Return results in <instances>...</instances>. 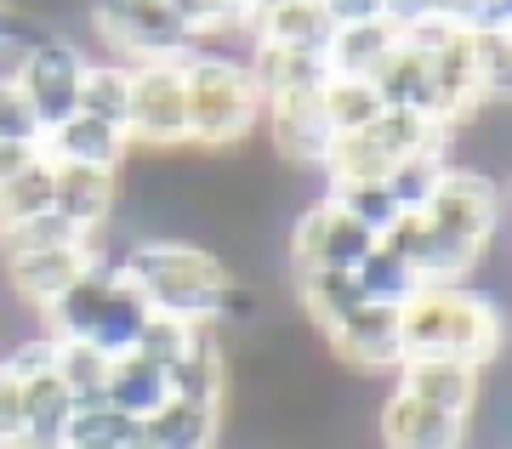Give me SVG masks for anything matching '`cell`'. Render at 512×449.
Returning a JSON list of instances; mask_svg holds the SVG:
<instances>
[{
  "label": "cell",
  "mask_w": 512,
  "mask_h": 449,
  "mask_svg": "<svg viewBox=\"0 0 512 449\" xmlns=\"http://www.w3.org/2000/svg\"><path fill=\"white\" fill-rule=\"evenodd\" d=\"M501 234V188L478 165H450L421 216H399L376 245L404 256L421 285H467Z\"/></svg>",
  "instance_id": "obj_1"
},
{
  "label": "cell",
  "mask_w": 512,
  "mask_h": 449,
  "mask_svg": "<svg viewBox=\"0 0 512 449\" xmlns=\"http://www.w3.org/2000/svg\"><path fill=\"white\" fill-rule=\"evenodd\" d=\"M120 279L148 302V313L183 324H211L217 330L228 290H234V268L217 262L200 239H165L143 234L120 251Z\"/></svg>",
  "instance_id": "obj_2"
},
{
  "label": "cell",
  "mask_w": 512,
  "mask_h": 449,
  "mask_svg": "<svg viewBox=\"0 0 512 449\" xmlns=\"http://www.w3.org/2000/svg\"><path fill=\"white\" fill-rule=\"evenodd\" d=\"M507 342V324L495 296L473 285H421L416 302L399 313V353L404 359H456V364H495Z\"/></svg>",
  "instance_id": "obj_3"
},
{
  "label": "cell",
  "mask_w": 512,
  "mask_h": 449,
  "mask_svg": "<svg viewBox=\"0 0 512 449\" xmlns=\"http://www.w3.org/2000/svg\"><path fill=\"white\" fill-rule=\"evenodd\" d=\"M188 86V148L205 154H239L262 126V97H256L245 57L228 52H188L183 57Z\"/></svg>",
  "instance_id": "obj_4"
},
{
  "label": "cell",
  "mask_w": 512,
  "mask_h": 449,
  "mask_svg": "<svg viewBox=\"0 0 512 449\" xmlns=\"http://www.w3.org/2000/svg\"><path fill=\"white\" fill-rule=\"evenodd\" d=\"M444 148V126L427 114H404V108H382L370 126L336 137L325 154V182H387V171L416 154Z\"/></svg>",
  "instance_id": "obj_5"
},
{
  "label": "cell",
  "mask_w": 512,
  "mask_h": 449,
  "mask_svg": "<svg viewBox=\"0 0 512 449\" xmlns=\"http://www.w3.org/2000/svg\"><path fill=\"white\" fill-rule=\"evenodd\" d=\"M86 23L92 35L114 52V63H183L194 52V35H188L177 12L165 0H86Z\"/></svg>",
  "instance_id": "obj_6"
},
{
  "label": "cell",
  "mask_w": 512,
  "mask_h": 449,
  "mask_svg": "<svg viewBox=\"0 0 512 449\" xmlns=\"http://www.w3.org/2000/svg\"><path fill=\"white\" fill-rule=\"evenodd\" d=\"M86 63H92V52H86L80 40H69L63 29H46L40 40H29V46L18 52L12 80H18V91L29 97L40 131H52V126H63L69 114H80V80H86Z\"/></svg>",
  "instance_id": "obj_7"
},
{
  "label": "cell",
  "mask_w": 512,
  "mask_h": 449,
  "mask_svg": "<svg viewBox=\"0 0 512 449\" xmlns=\"http://www.w3.org/2000/svg\"><path fill=\"white\" fill-rule=\"evenodd\" d=\"M126 143L131 148H148V154L188 148V86H183V63H137V69H131Z\"/></svg>",
  "instance_id": "obj_8"
},
{
  "label": "cell",
  "mask_w": 512,
  "mask_h": 449,
  "mask_svg": "<svg viewBox=\"0 0 512 449\" xmlns=\"http://www.w3.org/2000/svg\"><path fill=\"white\" fill-rule=\"evenodd\" d=\"M370 251H376V234H365L359 222H348L330 199H308L291 222V239H285V256H291L296 273H319V268L348 273Z\"/></svg>",
  "instance_id": "obj_9"
},
{
  "label": "cell",
  "mask_w": 512,
  "mask_h": 449,
  "mask_svg": "<svg viewBox=\"0 0 512 449\" xmlns=\"http://www.w3.org/2000/svg\"><path fill=\"white\" fill-rule=\"evenodd\" d=\"M325 347L336 353L342 364L353 370H399L404 353H399V307H376V302H353L342 319L325 330Z\"/></svg>",
  "instance_id": "obj_10"
},
{
  "label": "cell",
  "mask_w": 512,
  "mask_h": 449,
  "mask_svg": "<svg viewBox=\"0 0 512 449\" xmlns=\"http://www.w3.org/2000/svg\"><path fill=\"white\" fill-rule=\"evenodd\" d=\"M52 211L80 239H103L114 228V211H120V171L52 165Z\"/></svg>",
  "instance_id": "obj_11"
},
{
  "label": "cell",
  "mask_w": 512,
  "mask_h": 449,
  "mask_svg": "<svg viewBox=\"0 0 512 449\" xmlns=\"http://www.w3.org/2000/svg\"><path fill=\"white\" fill-rule=\"evenodd\" d=\"M478 387H484V370L456 364V359H404L399 370H393V393L416 398L427 410L461 415V421L478 415Z\"/></svg>",
  "instance_id": "obj_12"
},
{
  "label": "cell",
  "mask_w": 512,
  "mask_h": 449,
  "mask_svg": "<svg viewBox=\"0 0 512 449\" xmlns=\"http://www.w3.org/2000/svg\"><path fill=\"white\" fill-rule=\"evenodd\" d=\"M262 131H268V148L291 171H325V154H330V126L319 114V97H285V103H268L262 108Z\"/></svg>",
  "instance_id": "obj_13"
},
{
  "label": "cell",
  "mask_w": 512,
  "mask_h": 449,
  "mask_svg": "<svg viewBox=\"0 0 512 449\" xmlns=\"http://www.w3.org/2000/svg\"><path fill=\"white\" fill-rule=\"evenodd\" d=\"M467 432H473V421L427 410V404H416V398H404V393H387L382 410H376L382 449H467Z\"/></svg>",
  "instance_id": "obj_14"
},
{
  "label": "cell",
  "mask_w": 512,
  "mask_h": 449,
  "mask_svg": "<svg viewBox=\"0 0 512 449\" xmlns=\"http://www.w3.org/2000/svg\"><path fill=\"white\" fill-rule=\"evenodd\" d=\"M92 256H97V239L63 245V251H40V256H18V262H0V268H6V290H12L23 307H35V319H40L80 273L92 268Z\"/></svg>",
  "instance_id": "obj_15"
},
{
  "label": "cell",
  "mask_w": 512,
  "mask_h": 449,
  "mask_svg": "<svg viewBox=\"0 0 512 449\" xmlns=\"http://www.w3.org/2000/svg\"><path fill=\"white\" fill-rule=\"evenodd\" d=\"M165 387H171V398L228 410V398H234V353L222 342V330H200V342L165 370Z\"/></svg>",
  "instance_id": "obj_16"
},
{
  "label": "cell",
  "mask_w": 512,
  "mask_h": 449,
  "mask_svg": "<svg viewBox=\"0 0 512 449\" xmlns=\"http://www.w3.org/2000/svg\"><path fill=\"white\" fill-rule=\"evenodd\" d=\"M40 154L52 165H92V171H126L131 143L126 131L103 126V120H86V114H69L63 126H52L40 137Z\"/></svg>",
  "instance_id": "obj_17"
},
{
  "label": "cell",
  "mask_w": 512,
  "mask_h": 449,
  "mask_svg": "<svg viewBox=\"0 0 512 449\" xmlns=\"http://www.w3.org/2000/svg\"><path fill=\"white\" fill-rule=\"evenodd\" d=\"M137 427H143V449H217L222 432H228V410L165 398L160 410L143 415Z\"/></svg>",
  "instance_id": "obj_18"
},
{
  "label": "cell",
  "mask_w": 512,
  "mask_h": 449,
  "mask_svg": "<svg viewBox=\"0 0 512 449\" xmlns=\"http://www.w3.org/2000/svg\"><path fill=\"white\" fill-rule=\"evenodd\" d=\"M393 46H399V29H393L387 18L330 29V40H325V74H330V80H376V69L393 57Z\"/></svg>",
  "instance_id": "obj_19"
},
{
  "label": "cell",
  "mask_w": 512,
  "mask_h": 449,
  "mask_svg": "<svg viewBox=\"0 0 512 449\" xmlns=\"http://www.w3.org/2000/svg\"><path fill=\"white\" fill-rule=\"evenodd\" d=\"M325 40H330V18L319 12V0H279V6H268V12L251 18V46L325 57Z\"/></svg>",
  "instance_id": "obj_20"
},
{
  "label": "cell",
  "mask_w": 512,
  "mask_h": 449,
  "mask_svg": "<svg viewBox=\"0 0 512 449\" xmlns=\"http://www.w3.org/2000/svg\"><path fill=\"white\" fill-rule=\"evenodd\" d=\"M18 398H23L18 449H63V427H69V415H74V398H69V387L57 381V370L18 381Z\"/></svg>",
  "instance_id": "obj_21"
},
{
  "label": "cell",
  "mask_w": 512,
  "mask_h": 449,
  "mask_svg": "<svg viewBox=\"0 0 512 449\" xmlns=\"http://www.w3.org/2000/svg\"><path fill=\"white\" fill-rule=\"evenodd\" d=\"M370 86H376L382 108H404V114H427L433 120V69H427V52H416V46L399 40Z\"/></svg>",
  "instance_id": "obj_22"
},
{
  "label": "cell",
  "mask_w": 512,
  "mask_h": 449,
  "mask_svg": "<svg viewBox=\"0 0 512 449\" xmlns=\"http://www.w3.org/2000/svg\"><path fill=\"white\" fill-rule=\"evenodd\" d=\"M171 398V387H165V370L160 364L137 359V353H126V359L109 364V387H103V404L120 415H131V421H143V415H154Z\"/></svg>",
  "instance_id": "obj_23"
},
{
  "label": "cell",
  "mask_w": 512,
  "mask_h": 449,
  "mask_svg": "<svg viewBox=\"0 0 512 449\" xmlns=\"http://www.w3.org/2000/svg\"><path fill=\"white\" fill-rule=\"evenodd\" d=\"M348 279H353V296L359 302H376V307H410L416 302V290H421V279H416V268L404 262V256H393L387 245H376V251L359 262V268H348Z\"/></svg>",
  "instance_id": "obj_24"
},
{
  "label": "cell",
  "mask_w": 512,
  "mask_h": 449,
  "mask_svg": "<svg viewBox=\"0 0 512 449\" xmlns=\"http://www.w3.org/2000/svg\"><path fill=\"white\" fill-rule=\"evenodd\" d=\"M143 324H148V302L126 285V279H120V285H114V296L103 302V313H97L86 347H97L103 359H126L131 347H137V336H143Z\"/></svg>",
  "instance_id": "obj_25"
},
{
  "label": "cell",
  "mask_w": 512,
  "mask_h": 449,
  "mask_svg": "<svg viewBox=\"0 0 512 449\" xmlns=\"http://www.w3.org/2000/svg\"><path fill=\"white\" fill-rule=\"evenodd\" d=\"M63 449H143V427L109 404H80L63 427Z\"/></svg>",
  "instance_id": "obj_26"
},
{
  "label": "cell",
  "mask_w": 512,
  "mask_h": 449,
  "mask_svg": "<svg viewBox=\"0 0 512 449\" xmlns=\"http://www.w3.org/2000/svg\"><path fill=\"white\" fill-rule=\"evenodd\" d=\"M126 108H131V69L126 63H86V80H80V114L86 120H103V126L126 131Z\"/></svg>",
  "instance_id": "obj_27"
},
{
  "label": "cell",
  "mask_w": 512,
  "mask_h": 449,
  "mask_svg": "<svg viewBox=\"0 0 512 449\" xmlns=\"http://www.w3.org/2000/svg\"><path fill=\"white\" fill-rule=\"evenodd\" d=\"M444 171H450V154H444V148H433V154H416V160L393 165L382 188H387V199L399 205V216H421V211H427V199L439 194Z\"/></svg>",
  "instance_id": "obj_28"
},
{
  "label": "cell",
  "mask_w": 512,
  "mask_h": 449,
  "mask_svg": "<svg viewBox=\"0 0 512 449\" xmlns=\"http://www.w3.org/2000/svg\"><path fill=\"white\" fill-rule=\"evenodd\" d=\"M319 114H325L330 137H348V131L370 126L382 114V97L370 80H325L319 86Z\"/></svg>",
  "instance_id": "obj_29"
},
{
  "label": "cell",
  "mask_w": 512,
  "mask_h": 449,
  "mask_svg": "<svg viewBox=\"0 0 512 449\" xmlns=\"http://www.w3.org/2000/svg\"><path fill=\"white\" fill-rule=\"evenodd\" d=\"M319 199H330V205L348 216V222H359V228H365V234H376V239L399 222V205L387 199L382 182H325V194H319Z\"/></svg>",
  "instance_id": "obj_30"
},
{
  "label": "cell",
  "mask_w": 512,
  "mask_h": 449,
  "mask_svg": "<svg viewBox=\"0 0 512 449\" xmlns=\"http://www.w3.org/2000/svg\"><path fill=\"white\" fill-rule=\"evenodd\" d=\"M109 364L114 359H103L97 347H86V342H57V381L69 387V398H74V410L80 404H103V387H109Z\"/></svg>",
  "instance_id": "obj_31"
},
{
  "label": "cell",
  "mask_w": 512,
  "mask_h": 449,
  "mask_svg": "<svg viewBox=\"0 0 512 449\" xmlns=\"http://www.w3.org/2000/svg\"><path fill=\"white\" fill-rule=\"evenodd\" d=\"M52 211V160L40 154L29 171L0 182V228H12V222H29V216Z\"/></svg>",
  "instance_id": "obj_32"
},
{
  "label": "cell",
  "mask_w": 512,
  "mask_h": 449,
  "mask_svg": "<svg viewBox=\"0 0 512 449\" xmlns=\"http://www.w3.org/2000/svg\"><path fill=\"white\" fill-rule=\"evenodd\" d=\"M200 330H211V324H183V319H165V313H148L143 336H137V347H131V353H137V359H148V364H160V370H171L188 347L200 342Z\"/></svg>",
  "instance_id": "obj_33"
},
{
  "label": "cell",
  "mask_w": 512,
  "mask_h": 449,
  "mask_svg": "<svg viewBox=\"0 0 512 449\" xmlns=\"http://www.w3.org/2000/svg\"><path fill=\"white\" fill-rule=\"evenodd\" d=\"M40 137H46V131H40L29 97L18 91L12 74H0V143H35L40 148Z\"/></svg>",
  "instance_id": "obj_34"
},
{
  "label": "cell",
  "mask_w": 512,
  "mask_h": 449,
  "mask_svg": "<svg viewBox=\"0 0 512 449\" xmlns=\"http://www.w3.org/2000/svg\"><path fill=\"white\" fill-rule=\"evenodd\" d=\"M52 29V23H40V18H29L23 6H12V0H0V57H18L29 40H40Z\"/></svg>",
  "instance_id": "obj_35"
},
{
  "label": "cell",
  "mask_w": 512,
  "mask_h": 449,
  "mask_svg": "<svg viewBox=\"0 0 512 449\" xmlns=\"http://www.w3.org/2000/svg\"><path fill=\"white\" fill-rule=\"evenodd\" d=\"M18 438H23V398H18V381L0 364V449H18Z\"/></svg>",
  "instance_id": "obj_36"
},
{
  "label": "cell",
  "mask_w": 512,
  "mask_h": 449,
  "mask_svg": "<svg viewBox=\"0 0 512 449\" xmlns=\"http://www.w3.org/2000/svg\"><path fill=\"white\" fill-rule=\"evenodd\" d=\"M319 12L330 18V29H348V23L387 18V0H319Z\"/></svg>",
  "instance_id": "obj_37"
},
{
  "label": "cell",
  "mask_w": 512,
  "mask_h": 449,
  "mask_svg": "<svg viewBox=\"0 0 512 449\" xmlns=\"http://www.w3.org/2000/svg\"><path fill=\"white\" fill-rule=\"evenodd\" d=\"M35 160H40V148H35V143H0V182L18 177V171H29Z\"/></svg>",
  "instance_id": "obj_38"
},
{
  "label": "cell",
  "mask_w": 512,
  "mask_h": 449,
  "mask_svg": "<svg viewBox=\"0 0 512 449\" xmlns=\"http://www.w3.org/2000/svg\"><path fill=\"white\" fill-rule=\"evenodd\" d=\"M427 18V0H387V23L393 29H404V23H416Z\"/></svg>",
  "instance_id": "obj_39"
}]
</instances>
